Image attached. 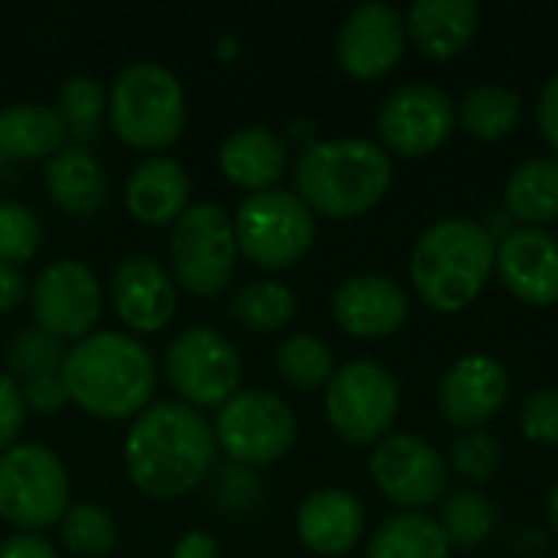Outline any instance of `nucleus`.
<instances>
[{
    "mask_svg": "<svg viewBox=\"0 0 558 558\" xmlns=\"http://www.w3.org/2000/svg\"><path fill=\"white\" fill-rule=\"evenodd\" d=\"M216 448V432L203 412L177 399H160L131 422L124 464L144 494L167 500L193 490L209 474Z\"/></svg>",
    "mask_w": 558,
    "mask_h": 558,
    "instance_id": "nucleus-1",
    "label": "nucleus"
},
{
    "mask_svg": "<svg viewBox=\"0 0 558 558\" xmlns=\"http://www.w3.org/2000/svg\"><path fill=\"white\" fill-rule=\"evenodd\" d=\"M157 366L150 350L121 330L85 333L62 360L69 399L101 418H124L150 402Z\"/></svg>",
    "mask_w": 558,
    "mask_h": 558,
    "instance_id": "nucleus-2",
    "label": "nucleus"
},
{
    "mask_svg": "<svg viewBox=\"0 0 558 558\" xmlns=\"http://www.w3.org/2000/svg\"><path fill=\"white\" fill-rule=\"evenodd\" d=\"M298 196L330 219H353L379 206L392 183L386 147L366 137H333L304 147L294 167Z\"/></svg>",
    "mask_w": 558,
    "mask_h": 558,
    "instance_id": "nucleus-3",
    "label": "nucleus"
},
{
    "mask_svg": "<svg viewBox=\"0 0 558 558\" xmlns=\"http://www.w3.org/2000/svg\"><path fill=\"white\" fill-rule=\"evenodd\" d=\"M497 265L490 232L474 219H441L428 226L412 252V284L438 314L471 307Z\"/></svg>",
    "mask_w": 558,
    "mask_h": 558,
    "instance_id": "nucleus-4",
    "label": "nucleus"
},
{
    "mask_svg": "<svg viewBox=\"0 0 558 558\" xmlns=\"http://www.w3.org/2000/svg\"><path fill=\"white\" fill-rule=\"evenodd\" d=\"M108 121L134 147H163L186 124L183 82L160 62L141 59L118 72L108 92Z\"/></svg>",
    "mask_w": 558,
    "mask_h": 558,
    "instance_id": "nucleus-5",
    "label": "nucleus"
},
{
    "mask_svg": "<svg viewBox=\"0 0 558 558\" xmlns=\"http://www.w3.org/2000/svg\"><path fill=\"white\" fill-rule=\"evenodd\" d=\"M235 222L226 206L203 199L190 203L170 235V255L177 281L193 294H219L235 275Z\"/></svg>",
    "mask_w": 558,
    "mask_h": 558,
    "instance_id": "nucleus-6",
    "label": "nucleus"
},
{
    "mask_svg": "<svg viewBox=\"0 0 558 558\" xmlns=\"http://www.w3.org/2000/svg\"><path fill=\"white\" fill-rule=\"evenodd\" d=\"M235 239L239 248L265 268H288L307 255L314 245V213L298 193L288 190H258L248 193L235 209Z\"/></svg>",
    "mask_w": 558,
    "mask_h": 558,
    "instance_id": "nucleus-7",
    "label": "nucleus"
},
{
    "mask_svg": "<svg viewBox=\"0 0 558 558\" xmlns=\"http://www.w3.org/2000/svg\"><path fill=\"white\" fill-rule=\"evenodd\" d=\"M69 510V477L52 448L23 441L0 454V517L20 530H46Z\"/></svg>",
    "mask_w": 558,
    "mask_h": 558,
    "instance_id": "nucleus-8",
    "label": "nucleus"
},
{
    "mask_svg": "<svg viewBox=\"0 0 558 558\" xmlns=\"http://www.w3.org/2000/svg\"><path fill=\"white\" fill-rule=\"evenodd\" d=\"M399 415V383L376 360H350L327 383L330 428L350 445L383 441Z\"/></svg>",
    "mask_w": 558,
    "mask_h": 558,
    "instance_id": "nucleus-9",
    "label": "nucleus"
},
{
    "mask_svg": "<svg viewBox=\"0 0 558 558\" xmlns=\"http://www.w3.org/2000/svg\"><path fill=\"white\" fill-rule=\"evenodd\" d=\"M216 445L239 464H268L291 451L298 438L294 409L268 389H242L219 405Z\"/></svg>",
    "mask_w": 558,
    "mask_h": 558,
    "instance_id": "nucleus-10",
    "label": "nucleus"
},
{
    "mask_svg": "<svg viewBox=\"0 0 558 558\" xmlns=\"http://www.w3.org/2000/svg\"><path fill=\"white\" fill-rule=\"evenodd\" d=\"M173 389L193 405H222L239 392L242 360L235 343L216 327H186L180 330L163 356Z\"/></svg>",
    "mask_w": 558,
    "mask_h": 558,
    "instance_id": "nucleus-11",
    "label": "nucleus"
},
{
    "mask_svg": "<svg viewBox=\"0 0 558 558\" xmlns=\"http://www.w3.org/2000/svg\"><path fill=\"white\" fill-rule=\"evenodd\" d=\"M379 137L399 157L435 154L458 124V108L438 85H402L379 108Z\"/></svg>",
    "mask_w": 558,
    "mask_h": 558,
    "instance_id": "nucleus-12",
    "label": "nucleus"
},
{
    "mask_svg": "<svg viewBox=\"0 0 558 558\" xmlns=\"http://www.w3.org/2000/svg\"><path fill=\"white\" fill-rule=\"evenodd\" d=\"M376 487L405 513L432 507L448 490L445 458L418 435H386L369 458Z\"/></svg>",
    "mask_w": 558,
    "mask_h": 558,
    "instance_id": "nucleus-13",
    "label": "nucleus"
},
{
    "mask_svg": "<svg viewBox=\"0 0 558 558\" xmlns=\"http://www.w3.org/2000/svg\"><path fill=\"white\" fill-rule=\"evenodd\" d=\"M39 330L62 337H85L101 314V284L95 271L78 258L49 262L29 288Z\"/></svg>",
    "mask_w": 558,
    "mask_h": 558,
    "instance_id": "nucleus-14",
    "label": "nucleus"
},
{
    "mask_svg": "<svg viewBox=\"0 0 558 558\" xmlns=\"http://www.w3.org/2000/svg\"><path fill=\"white\" fill-rule=\"evenodd\" d=\"M405 20L389 3H360L347 13L337 33L340 65L353 78H379L402 62Z\"/></svg>",
    "mask_w": 558,
    "mask_h": 558,
    "instance_id": "nucleus-15",
    "label": "nucleus"
},
{
    "mask_svg": "<svg viewBox=\"0 0 558 558\" xmlns=\"http://www.w3.org/2000/svg\"><path fill=\"white\" fill-rule=\"evenodd\" d=\"M510 399V373L500 360L471 353L461 356L441 379L438 409L448 425L477 432L494 422Z\"/></svg>",
    "mask_w": 558,
    "mask_h": 558,
    "instance_id": "nucleus-16",
    "label": "nucleus"
},
{
    "mask_svg": "<svg viewBox=\"0 0 558 558\" xmlns=\"http://www.w3.org/2000/svg\"><path fill=\"white\" fill-rule=\"evenodd\" d=\"M504 288L533 307L558 304V235L549 229L520 226L497 245V265Z\"/></svg>",
    "mask_w": 558,
    "mask_h": 558,
    "instance_id": "nucleus-17",
    "label": "nucleus"
},
{
    "mask_svg": "<svg viewBox=\"0 0 558 558\" xmlns=\"http://www.w3.org/2000/svg\"><path fill=\"white\" fill-rule=\"evenodd\" d=\"M333 320L343 333L360 340L392 337L409 320V294L396 278L353 275L333 294Z\"/></svg>",
    "mask_w": 558,
    "mask_h": 558,
    "instance_id": "nucleus-18",
    "label": "nucleus"
},
{
    "mask_svg": "<svg viewBox=\"0 0 558 558\" xmlns=\"http://www.w3.org/2000/svg\"><path fill=\"white\" fill-rule=\"evenodd\" d=\"M111 301L131 330H160L177 311V288L150 255H128L111 271Z\"/></svg>",
    "mask_w": 558,
    "mask_h": 558,
    "instance_id": "nucleus-19",
    "label": "nucleus"
},
{
    "mask_svg": "<svg viewBox=\"0 0 558 558\" xmlns=\"http://www.w3.org/2000/svg\"><path fill=\"white\" fill-rule=\"evenodd\" d=\"M363 504L343 487H320L298 507V536L317 556H347L363 536Z\"/></svg>",
    "mask_w": 558,
    "mask_h": 558,
    "instance_id": "nucleus-20",
    "label": "nucleus"
},
{
    "mask_svg": "<svg viewBox=\"0 0 558 558\" xmlns=\"http://www.w3.org/2000/svg\"><path fill=\"white\" fill-rule=\"evenodd\" d=\"M481 10L471 0H415L405 16V33L432 62L461 56L477 33Z\"/></svg>",
    "mask_w": 558,
    "mask_h": 558,
    "instance_id": "nucleus-21",
    "label": "nucleus"
},
{
    "mask_svg": "<svg viewBox=\"0 0 558 558\" xmlns=\"http://www.w3.org/2000/svg\"><path fill=\"white\" fill-rule=\"evenodd\" d=\"M226 177L248 190H271L288 170V141L268 124H242L219 147Z\"/></svg>",
    "mask_w": 558,
    "mask_h": 558,
    "instance_id": "nucleus-22",
    "label": "nucleus"
},
{
    "mask_svg": "<svg viewBox=\"0 0 558 558\" xmlns=\"http://www.w3.org/2000/svg\"><path fill=\"white\" fill-rule=\"evenodd\" d=\"M128 209L144 222H177L190 206V177L173 157H144L124 183Z\"/></svg>",
    "mask_w": 558,
    "mask_h": 558,
    "instance_id": "nucleus-23",
    "label": "nucleus"
},
{
    "mask_svg": "<svg viewBox=\"0 0 558 558\" xmlns=\"http://www.w3.org/2000/svg\"><path fill=\"white\" fill-rule=\"evenodd\" d=\"M65 121L59 108L43 101H16L0 108V154L33 160L65 147Z\"/></svg>",
    "mask_w": 558,
    "mask_h": 558,
    "instance_id": "nucleus-24",
    "label": "nucleus"
},
{
    "mask_svg": "<svg viewBox=\"0 0 558 558\" xmlns=\"http://www.w3.org/2000/svg\"><path fill=\"white\" fill-rule=\"evenodd\" d=\"M46 190L69 213H95L108 196V177L82 144H65L46 163Z\"/></svg>",
    "mask_w": 558,
    "mask_h": 558,
    "instance_id": "nucleus-25",
    "label": "nucleus"
},
{
    "mask_svg": "<svg viewBox=\"0 0 558 558\" xmlns=\"http://www.w3.org/2000/svg\"><path fill=\"white\" fill-rule=\"evenodd\" d=\"M504 206L513 219L533 229L558 222V157L520 163L504 186Z\"/></svg>",
    "mask_w": 558,
    "mask_h": 558,
    "instance_id": "nucleus-26",
    "label": "nucleus"
},
{
    "mask_svg": "<svg viewBox=\"0 0 558 558\" xmlns=\"http://www.w3.org/2000/svg\"><path fill=\"white\" fill-rule=\"evenodd\" d=\"M366 558H451V546L432 517L396 513L373 533Z\"/></svg>",
    "mask_w": 558,
    "mask_h": 558,
    "instance_id": "nucleus-27",
    "label": "nucleus"
},
{
    "mask_svg": "<svg viewBox=\"0 0 558 558\" xmlns=\"http://www.w3.org/2000/svg\"><path fill=\"white\" fill-rule=\"evenodd\" d=\"M520 114H523V101L507 85H474L458 105L461 131L487 144L507 137L520 124Z\"/></svg>",
    "mask_w": 558,
    "mask_h": 558,
    "instance_id": "nucleus-28",
    "label": "nucleus"
},
{
    "mask_svg": "<svg viewBox=\"0 0 558 558\" xmlns=\"http://www.w3.org/2000/svg\"><path fill=\"white\" fill-rule=\"evenodd\" d=\"M298 311V298L288 284L262 278L229 294V314L248 330H278Z\"/></svg>",
    "mask_w": 558,
    "mask_h": 558,
    "instance_id": "nucleus-29",
    "label": "nucleus"
},
{
    "mask_svg": "<svg viewBox=\"0 0 558 558\" xmlns=\"http://www.w3.org/2000/svg\"><path fill=\"white\" fill-rule=\"evenodd\" d=\"M441 533L448 539V546L454 549H474L481 543H487L497 530V507L477 494V490H458L445 500L441 510Z\"/></svg>",
    "mask_w": 558,
    "mask_h": 558,
    "instance_id": "nucleus-30",
    "label": "nucleus"
},
{
    "mask_svg": "<svg viewBox=\"0 0 558 558\" xmlns=\"http://www.w3.org/2000/svg\"><path fill=\"white\" fill-rule=\"evenodd\" d=\"M278 373L284 383H291L294 389H320L333 379L337 363H333V350L314 337V333H294L278 347Z\"/></svg>",
    "mask_w": 558,
    "mask_h": 558,
    "instance_id": "nucleus-31",
    "label": "nucleus"
},
{
    "mask_svg": "<svg viewBox=\"0 0 558 558\" xmlns=\"http://www.w3.org/2000/svg\"><path fill=\"white\" fill-rule=\"evenodd\" d=\"M59 523H62L65 546L78 556H101L118 543V523L98 504H88V500L69 504Z\"/></svg>",
    "mask_w": 558,
    "mask_h": 558,
    "instance_id": "nucleus-32",
    "label": "nucleus"
},
{
    "mask_svg": "<svg viewBox=\"0 0 558 558\" xmlns=\"http://www.w3.org/2000/svg\"><path fill=\"white\" fill-rule=\"evenodd\" d=\"M105 88L98 78L92 75H72L62 82L59 88V114L65 121L69 131H75L78 137H92L105 118Z\"/></svg>",
    "mask_w": 558,
    "mask_h": 558,
    "instance_id": "nucleus-33",
    "label": "nucleus"
},
{
    "mask_svg": "<svg viewBox=\"0 0 558 558\" xmlns=\"http://www.w3.org/2000/svg\"><path fill=\"white\" fill-rule=\"evenodd\" d=\"M504 468V445L477 428V432H464L448 454V471H454L461 481L468 484H487L497 477V471Z\"/></svg>",
    "mask_w": 558,
    "mask_h": 558,
    "instance_id": "nucleus-34",
    "label": "nucleus"
},
{
    "mask_svg": "<svg viewBox=\"0 0 558 558\" xmlns=\"http://www.w3.org/2000/svg\"><path fill=\"white\" fill-rule=\"evenodd\" d=\"M43 242V222L39 216L16 199L0 203V262H26L39 252Z\"/></svg>",
    "mask_w": 558,
    "mask_h": 558,
    "instance_id": "nucleus-35",
    "label": "nucleus"
},
{
    "mask_svg": "<svg viewBox=\"0 0 558 558\" xmlns=\"http://www.w3.org/2000/svg\"><path fill=\"white\" fill-rule=\"evenodd\" d=\"M62 340H56L52 333L39 330V327H23L16 330L13 343H10V366L23 376H49V373H62Z\"/></svg>",
    "mask_w": 558,
    "mask_h": 558,
    "instance_id": "nucleus-36",
    "label": "nucleus"
},
{
    "mask_svg": "<svg viewBox=\"0 0 558 558\" xmlns=\"http://www.w3.org/2000/svg\"><path fill=\"white\" fill-rule=\"evenodd\" d=\"M523 438L543 448H558V389H539L526 399L520 415Z\"/></svg>",
    "mask_w": 558,
    "mask_h": 558,
    "instance_id": "nucleus-37",
    "label": "nucleus"
},
{
    "mask_svg": "<svg viewBox=\"0 0 558 558\" xmlns=\"http://www.w3.org/2000/svg\"><path fill=\"white\" fill-rule=\"evenodd\" d=\"M23 415H26V402H23V389L16 386V379L10 373H0V454L13 445V438L23 428Z\"/></svg>",
    "mask_w": 558,
    "mask_h": 558,
    "instance_id": "nucleus-38",
    "label": "nucleus"
},
{
    "mask_svg": "<svg viewBox=\"0 0 558 558\" xmlns=\"http://www.w3.org/2000/svg\"><path fill=\"white\" fill-rule=\"evenodd\" d=\"M69 399L62 373H49V376H33L23 386V402L33 405L36 412H56L62 402Z\"/></svg>",
    "mask_w": 558,
    "mask_h": 558,
    "instance_id": "nucleus-39",
    "label": "nucleus"
},
{
    "mask_svg": "<svg viewBox=\"0 0 558 558\" xmlns=\"http://www.w3.org/2000/svg\"><path fill=\"white\" fill-rule=\"evenodd\" d=\"M0 558H59L52 543H46L43 536L20 530L7 539H0Z\"/></svg>",
    "mask_w": 558,
    "mask_h": 558,
    "instance_id": "nucleus-40",
    "label": "nucleus"
},
{
    "mask_svg": "<svg viewBox=\"0 0 558 558\" xmlns=\"http://www.w3.org/2000/svg\"><path fill=\"white\" fill-rule=\"evenodd\" d=\"M536 118H539V131H543L546 144L556 150L558 157V72L543 85V92H539Z\"/></svg>",
    "mask_w": 558,
    "mask_h": 558,
    "instance_id": "nucleus-41",
    "label": "nucleus"
},
{
    "mask_svg": "<svg viewBox=\"0 0 558 558\" xmlns=\"http://www.w3.org/2000/svg\"><path fill=\"white\" fill-rule=\"evenodd\" d=\"M26 298V275L13 262H0V311H13Z\"/></svg>",
    "mask_w": 558,
    "mask_h": 558,
    "instance_id": "nucleus-42",
    "label": "nucleus"
},
{
    "mask_svg": "<svg viewBox=\"0 0 558 558\" xmlns=\"http://www.w3.org/2000/svg\"><path fill=\"white\" fill-rule=\"evenodd\" d=\"M173 558H216V539L206 530H190L177 539Z\"/></svg>",
    "mask_w": 558,
    "mask_h": 558,
    "instance_id": "nucleus-43",
    "label": "nucleus"
},
{
    "mask_svg": "<svg viewBox=\"0 0 558 558\" xmlns=\"http://www.w3.org/2000/svg\"><path fill=\"white\" fill-rule=\"evenodd\" d=\"M549 523H553V533L558 536V481L556 487H553V494H549Z\"/></svg>",
    "mask_w": 558,
    "mask_h": 558,
    "instance_id": "nucleus-44",
    "label": "nucleus"
}]
</instances>
